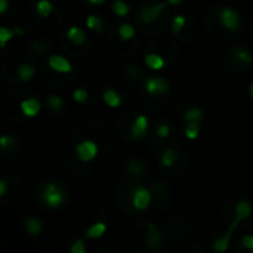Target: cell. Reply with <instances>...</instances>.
Segmentation results:
<instances>
[{"label":"cell","instance_id":"obj_30","mask_svg":"<svg viewBox=\"0 0 253 253\" xmlns=\"http://www.w3.org/2000/svg\"><path fill=\"white\" fill-rule=\"evenodd\" d=\"M156 135H157L159 138H162V139L168 138V136L170 135V126L166 125V123L159 125V126L156 127Z\"/></svg>","mask_w":253,"mask_h":253},{"label":"cell","instance_id":"obj_3","mask_svg":"<svg viewBox=\"0 0 253 253\" xmlns=\"http://www.w3.org/2000/svg\"><path fill=\"white\" fill-rule=\"evenodd\" d=\"M219 22L222 24L224 28H227L230 31L237 30L239 25H240V13H239V10L231 7V6L222 7L221 12H219Z\"/></svg>","mask_w":253,"mask_h":253},{"label":"cell","instance_id":"obj_19","mask_svg":"<svg viewBox=\"0 0 253 253\" xmlns=\"http://www.w3.org/2000/svg\"><path fill=\"white\" fill-rule=\"evenodd\" d=\"M178 160V153L173 150V148H166L163 153H162V157H160V163L163 168H172Z\"/></svg>","mask_w":253,"mask_h":253},{"label":"cell","instance_id":"obj_32","mask_svg":"<svg viewBox=\"0 0 253 253\" xmlns=\"http://www.w3.org/2000/svg\"><path fill=\"white\" fill-rule=\"evenodd\" d=\"M237 61H240L242 64H251L253 61V56L248 50L242 49V50L237 52Z\"/></svg>","mask_w":253,"mask_h":253},{"label":"cell","instance_id":"obj_40","mask_svg":"<svg viewBox=\"0 0 253 253\" xmlns=\"http://www.w3.org/2000/svg\"><path fill=\"white\" fill-rule=\"evenodd\" d=\"M249 95H251V98L253 99V83L249 86Z\"/></svg>","mask_w":253,"mask_h":253},{"label":"cell","instance_id":"obj_2","mask_svg":"<svg viewBox=\"0 0 253 253\" xmlns=\"http://www.w3.org/2000/svg\"><path fill=\"white\" fill-rule=\"evenodd\" d=\"M98 144L92 139H86V141H82L77 147H76V156L80 162L83 163H89L92 162L96 156H98Z\"/></svg>","mask_w":253,"mask_h":253},{"label":"cell","instance_id":"obj_16","mask_svg":"<svg viewBox=\"0 0 253 253\" xmlns=\"http://www.w3.org/2000/svg\"><path fill=\"white\" fill-rule=\"evenodd\" d=\"M16 73H18V79H19L21 82H30V80H33L34 76H36V68H34L31 64L24 62V64H21V65L18 67Z\"/></svg>","mask_w":253,"mask_h":253},{"label":"cell","instance_id":"obj_14","mask_svg":"<svg viewBox=\"0 0 253 253\" xmlns=\"http://www.w3.org/2000/svg\"><path fill=\"white\" fill-rule=\"evenodd\" d=\"M102 99L111 108H117V107L122 105V96L114 89H105L104 93H102Z\"/></svg>","mask_w":253,"mask_h":253},{"label":"cell","instance_id":"obj_31","mask_svg":"<svg viewBox=\"0 0 253 253\" xmlns=\"http://www.w3.org/2000/svg\"><path fill=\"white\" fill-rule=\"evenodd\" d=\"M70 253H86V243H84V240L83 239H77L73 243V246L70 249Z\"/></svg>","mask_w":253,"mask_h":253},{"label":"cell","instance_id":"obj_9","mask_svg":"<svg viewBox=\"0 0 253 253\" xmlns=\"http://www.w3.org/2000/svg\"><path fill=\"white\" fill-rule=\"evenodd\" d=\"M47 64H49V67L53 71L61 73V74H68L73 70L71 62L65 56H62V55H50L49 59H47Z\"/></svg>","mask_w":253,"mask_h":253},{"label":"cell","instance_id":"obj_38","mask_svg":"<svg viewBox=\"0 0 253 253\" xmlns=\"http://www.w3.org/2000/svg\"><path fill=\"white\" fill-rule=\"evenodd\" d=\"M166 3H168L169 6H178V4H182L184 0H166Z\"/></svg>","mask_w":253,"mask_h":253},{"label":"cell","instance_id":"obj_25","mask_svg":"<svg viewBox=\"0 0 253 253\" xmlns=\"http://www.w3.org/2000/svg\"><path fill=\"white\" fill-rule=\"evenodd\" d=\"M184 133L188 139L194 141L199 138L200 135V123H196V122H190L185 125V129H184Z\"/></svg>","mask_w":253,"mask_h":253},{"label":"cell","instance_id":"obj_1","mask_svg":"<svg viewBox=\"0 0 253 253\" xmlns=\"http://www.w3.org/2000/svg\"><path fill=\"white\" fill-rule=\"evenodd\" d=\"M40 199L42 202L44 203L46 208L55 211V209H59L65 205L67 202V196L65 193L62 191V188L55 184V182H47L43 190H42V194H40Z\"/></svg>","mask_w":253,"mask_h":253},{"label":"cell","instance_id":"obj_24","mask_svg":"<svg viewBox=\"0 0 253 253\" xmlns=\"http://www.w3.org/2000/svg\"><path fill=\"white\" fill-rule=\"evenodd\" d=\"M86 27L92 31H96V33H101L102 28H104V21L98 16V15H89L86 18Z\"/></svg>","mask_w":253,"mask_h":253},{"label":"cell","instance_id":"obj_23","mask_svg":"<svg viewBox=\"0 0 253 253\" xmlns=\"http://www.w3.org/2000/svg\"><path fill=\"white\" fill-rule=\"evenodd\" d=\"M52 10H53V6L49 0H39L36 4V12L42 18H47L52 13Z\"/></svg>","mask_w":253,"mask_h":253},{"label":"cell","instance_id":"obj_37","mask_svg":"<svg viewBox=\"0 0 253 253\" xmlns=\"http://www.w3.org/2000/svg\"><path fill=\"white\" fill-rule=\"evenodd\" d=\"M7 9V0H0V13H4Z\"/></svg>","mask_w":253,"mask_h":253},{"label":"cell","instance_id":"obj_33","mask_svg":"<svg viewBox=\"0 0 253 253\" xmlns=\"http://www.w3.org/2000/svg\"><path fill=\"white\" fill-rule=\"evenodd\" d=\"M13 144H15V139H13L10 135H3V136L0 138V145H1V148H3V150H9V148H12V147H13Z\"/></svg>","mask_w":253,"mask_h":253},{"label":"cell","instance_id":"obj_28","mask_svg":"<svg viewBox=\"0 0 253 253\" xmlns=\"http://www.w3.org/2000/svg\"><path fill=\"white\" fill-rule=\"evenodd\" d=\"M13 36H15V30H9L6 27H1L0 28V44H1V47H6V43L9 40H12Z\"/></svg>","mask_w":253,"mask_h":253},{"label":"cell","instance_id":"obj_13","mask_svg":"<svg viewBox=\"0 0 253 253\" xmlns=\"http://www.w3.org/2000/svg\"><path fill=\"white\" fill-rule=\"evenodd\" d=\"M234 230H236V228L231 225V227H230V230H228V233H227L224 237H221V239H218V240H215V242H213L212 249H213L216 253L227 252V249H228V246H230V240H231V236H233Z\"/></svg>","mask_w":253,"mask_h":253},{"label":"cell","instance_id":"obj_26","mask_svg":"<svg viewBox=\"0 0 253 253\" xmlns=\"http://www.w3.org/2000/svg\"><path fill=\"white\" fill-rule=\"evenodd\" d=\"M47 107L52 110V111H59L62 107H64V99L59 96V95H50L47 98Z\"/></svg>","mask_w":253,"mask_h":253},{"label":"cell","instance_id":"obj_36","mask_svg":"<svg viewBox=\"0 0 253 253\" xmlns=\"http://www.w3.org/2000/svg\"><path fill=\"white\" fill-rule=\"evenodd\" d=\"M6 190H7V184H6L4 179H1V181H0V196H1V197L6 194Z\"/></svg>","mask_w":253,"mask_h":253},{"label":"cell","instance_id":"obj_17","mask_svg":"<svg viewBox=\"0 0 253 253\" xmlns=\"http://www.w3.org/2000/svg\"><path fill=\"white\" fill-rule=\"evenodd\" d=\"M25 230L30 236H39L43 231V224L40 222L39 218L30 216L25 219Z\"/></svg>","mask_w":253,"mask_h":253},{"label":"cell","instance_id":"obj_15","mask_svg":"<svg viewBox=\"0 0 253 253\" xmlns=\"http://www.w3.org/2000/svg\"><path fill=\"white\" fill-rule=\"evenodd\" d=\"M144 62H145V65L150 70H154V71L162 70L165 67V64H166L165 59L160 55H157V53H147L145 58H144Z\"/></svg>","mask_w":253,"mask_h":253},{"label":"cell","instance_id":"obj_20","mask_svg":"<svg viewBox=\"0 0 253 253\" xmlns=\"http://www.w3.org/2000/svg\"><path fill=\"white\" fill-rule=\"evenodd\" d=\"M135 36H136V30H135V27L132 24H129V22L120 24V27H119V37H120L122 42H127V40L133 39Z\"/></svg>","mask_w":253,"mask_h":253},{"label":"cell","instance_id":"obj_4","mask_svg":"<svg viewBox=\"0 0 253 253\" xmlns=\"http://www.w3.org/2000/svg\"><path fill=\"white\" fill-rule=\"evenodd\" d=\"M168 3L166 1H156V3H150L147 6H144L141 9V19L147 24L156 21L166 9H168Z\"/></svg>","mask_w":253,"mask_h":253},{"label":"cell","instance_id":"obj_27","mask_svg":"<svg viewBox=\"0 0 253 253\" xmlns=\"http://www.w3.org/2000/svg\"><path fill=\"white\" fill-rule=\"evenodd\" d=\"M185 24H187L185 16H182V15H176V16L172 19V31H173L175 34H179V33L182 31V28L185 27Z\"/></svg>","mask_w":253,"mask_h":253},{"label":"cell","instance_id":"obj_29","mask_svg":"<svg viewBox=\"0 0 253 253\" xmlns=\"http://www.w3.org/2000/svg\"><path fill=\"white\" fill-rule=\"evenodd\" d=\"M73 98H74V101H76L77 104H84V102L87 101V98H89V93H87L86 89L77 87V89L73 92Z\"/></svg>","mask_w":253,"mask_h":253},{"label":"cell","instance_id":"obj_5","mask_svg":"<svg viewBox=\"0 0 253 253\" xmlns=\"http://www.w3.org/2000/svg\"><path fill=\"white\" fill-rule=\"evenodd\" d=\"M145 92L150 95H166L170 92L169 83L163 77H148L144 83Z\"/></svg>","mask_w":253,"mask_h":253},{"label":"cell","instance_id":"obj_6","mask_svg":"<svg viewBox=\"0 0 253 253\" xmlns=\"http://www.w3.org/2000/svg\"><path fill=\"white\" fill-rule=\"evenodd\" d=\"M151 203V193L142 187V185H138L135 190H133V194H132V205L136 211H145Z\"/></svg>","mask_w":253,"mask_h":253},{"label":"cell","instance_id":"obj_21","mask_svg":"<svg viewBox=\"0 0 253 253\" xmlns=\"http://www.w3.org/2000/svg\"><path fill=\"white\" fill-rule=\"evenodd\" d=\"M111 10L116 16H127L130 12V6L125 0H116L111 4Z\"/></svg>","mask_w":253,"mask_h":253},{"label":"cell","instance_id":"obj_35","mask_svg":"<svg viewBox=\"0 0 253 253\" xmlns=\"http://www.w3.org/2000/svg\"><path fill=\"white\" fill-rule=\"evenodd\" d=\"M129 169H130V173H135V175H141L142 173V168H141V165L136 160H132L129 163Z\"/></svg>","mask_w":253,"mask_h":253},{"label":"cell","instance_id":"obj_39","mask_svg":"<svg viewBox=\"0 0 253 253\" xmlns=\"http://www.w3.org/2000/svg\"><path fill=\"white\" fill-rule=\"evenodd\" d=\"M87 1H89L90 4H95V6H99V4H102V3H104L105 0H87Z\"/></svg>","mask_w":253,"mask_h":253},{"label":"cell","instance_id":"obj_41","mask_svg":"<svg viewBox=\"0 0 253 253\" xmlns=\"http://www.w3.org/2000/svg\"><path fill=\"white\" fill-rule=\"evenodd\" d=\"M252 34H253V30H252Z\"/></svg>","mask_w":253,"mask_h":253},{"label":"cell","instance_id":"obj_22","mask_svg":"<svg viewBox=\"0 0 253 253\" xmlns=\"http://www.w3.org/2000/svg\"><path fill=\"white\" fill-rule=\"evenodd\" d=\"M184 120H185V123H190V122L202 123L203 122V111L200 108H197V107H193V108H190V110L185 111Z\"/></svg>","mask_w":253,"mask_h":253},{"label":"cell","instance_id":"obj_42","mask_svg":"<svg viewBox=\"0 0 253 253\" xmlns=\"http://www.w3.org/2000/svg\"><path fill=\"white\" fill-rule=\"evenodd\" d=\"M252 62H253V61H252Z\"/></svg>","mask_w":253,"mask_h":253},{"label":"cell","instance_id":"obj_7","mask_svg":"<svg viewBox=\"0 0 253 253\" xmlns=\"http://www.w3.org/2000/svg\"><path fill=\"white\" fill-rule=\"evenodd\" d=\"M252 205H251L246 199H242V200L236 205V209H234V222H233V227L237 228L243 221L249 219L251 215H252Z\"/></svg>","mask_w":253,"mask_h":253},{"label":"cell","instance_id":"obj_11","mask_svg":"<svg viewBox=\"0 0 253 253\" xmlns=\"http://www.w3.org/2000/svg\"><path fill=\"white\" fill-rule=\"evenodd\" d=\"M42 110V104L36 98H27L21 102V111L25 117H36Z\"/></svg>","mask_w":253,"mask_h":253},{"label":"cell","instance_id":"obj_8","mask_svg":"<svg viewBox=\"0 0 253 253\" xmlns=\"http://www.w3.org/2000/svg\"><path fill=\"white\" fill-rule=\"evenodd\" d=\"M148 127H150L148 117L144 116V114L136 116L135 120H133V123H132V127H130V133H132L133 139H142V138H145V135L148 132Z\"/></svg>","mask_w":253,"mask_h":253},{"label":"cell","instance_id":"obj_34","mask_svg":"<svg viewBox=\"0 0 253 253\" xmlns=\"http://www.w3.org/2000/svg\"><path fill=\"white\" fill-rule=\"evenodd\" d=\"M242 246L248 251H253V236L252 234H248L242 239Z\"/></svg>","mask_w":253,"mask_h":253},{"label":"cell","instance_id":"obj_10","mask_svg":"<svg viewBox=\"0 0 253 253\" xmlns=\"http://www.w3.org/2000/svg\"><path fill=\"white\" fill-rule=\"evenodd\" d=\"M147 246L150 251H157L162 246V233L159 231L157 225L153 222L148 224V233H147Z\"/></svg>","mask_w":253,"mask_h":253},{"label":"cell","instance_id":"obj_12","mask_svg":"<svg viewBox=\"0 0 253 253\" xmlns=\"http://www.w3.org/2000/svg\"><path fill=\"white\" fill-rule=\"evenodd\" d=\"M67 39L71 43H74L76 46H80V44H83L86 42V33L80 27L73 25V27H70L67 30Z\"/></svg>","mask_w":253,"mask_h":253},{"label":"cell","instance_id":"obj_18","mask_svg":"<svg viewBox=\"0 0 253 253\" xmlns=\"http://www.w3.org/2000/svg\"><path fill=\"white\" fill-rule=\"evenodd\" d=\"M105 231H107V224H105V222H95V224H92V225L87 228L86 237L95 240V239L102 237V236L105 234Z\"/></svg>","mask_w":253,"mask_h":253}]
</instances>
